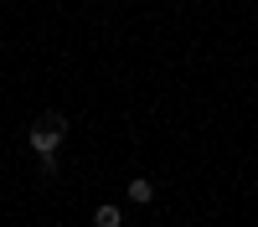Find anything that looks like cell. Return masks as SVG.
Masks as SVG:
<instances>
[{
	"label": "cell",
	"instance_id": "277c9868",
	"mask_svg": "<svg viewBox=\"0 0 258 227\" xmlns=\"http://www.w3.org/2000/svg\"><path fill=\"white\" fill-rule=\"evenodd\" d=\"M0 165H6V160H0Z\"/></svg>",
	"mask_w": 258,
	"mask_h": 227
},
{
	"label": "cell",
	"instance_id": "7a4b0ae2",
	"mask_svg": "<svg viewBox=\"0 0 258 227\" xmlns=\"http://www.w3.org/2000/svg\"><path fill=\"white\" fill-rule=\"evenodd\" d=\"M124 191H129V201H135V206H150V201H155V181H150V176H129Z\"/></svg>",
	"mask_w": 258,
	"mask_h": 227
},
{
	"label": "cell",
	"instance_id": "6da1fadb",
	"mask_svg": "<svg viewBox=\"0 0 258 227\" xmlns=\"http://www.w3.org/2000/svg\"><path fill=\"white\" fill-rule=\"evenodd\" d=\"M62 139H68V119H62V114H41L31 124V134H26V144H31L36 155H57Z\"/></svg>",
	"mask_w": 258,
	"mask_h": 227
},
{
	"label": "cell",
	"instance_id": "3957f363",
	"mask_svg": "<svg viewBox=\"0 0 258 227\" xmlns=\"http://www.w3.org/2000/svg\"><path fill=\"white\" fill-rule=\"evenodd\" d=\"M93 227H124V212H119L114 201H103L98 212H93Z\"/></svg>",
	"mask_w": 258,
	"mask_h": 227
}]
</instances>
